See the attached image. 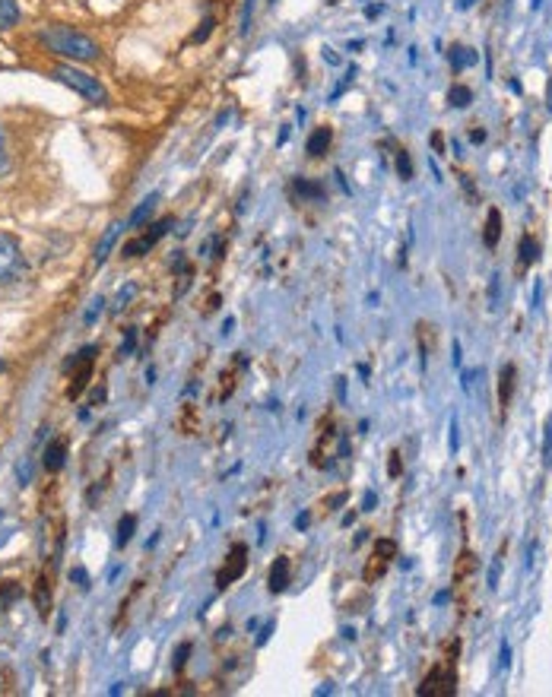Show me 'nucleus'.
<instances>
[{
  "mask_svg": "<svg viewBox=\"0 0 552 697\" xmlns=\"http://www.w3.org/2000/svg\"><path fill=\"white\" fill-rule=\"evenodd\" d=\"M308 523H311V514H298L296 517V529H305Z\"/></svg>",
  "mask_w": 552,
  "mask_h": 697,
  "instance_id": "nucleus-40",
  "label": "nucleus"
},
{
  "mask_svg": "<svg viewBox=\"0 0 552 697\" xmlns=\"http://www.w3.org/2000/svg\"><path fill=\"white\" fill-rule=\"evenodd\" d=\"M375 555H381V558H388L390 561V558L397 555V542L394 539H378L375 542Z\"/></svg>",
  "mask_w": 552,
  "mask_h": 697,
  "instance_id": "nucleus-25",
  "label": "nucleus"
},
{
  "mask_svg": "<svg viewBox=\"0 0 552 697\" xmlns=\"http://www.w3.org/2000/svg\"><path fill=\"white\" fill-rule=\"evenodd\" d=\"M251 10H254V0H247V3H245V25H241V32H247V23H251Z\"/></svg>",
  "mask_w": 552,
  "mask_h": 697,
  "instance_id": "nucleus-39",
  "label": "nucleus"
},
{
  "mask_svg": "<svg viewBox=\"0 0 552 697\" xmlns=\"http://www.w3.org/2000/svg\"><path fill=\"white\" fill-rule=\"evenodd\" d=\"M470 99H473V92L467 89V86H454V89H451V105L467 108V105H470Z\"/></svg>",
  "mask_w": 552,
  "mask_h": 697,
  "instance_id": "nucleus-23",
  "label": "nucleus"
},
{
  "mask_svg": "<svg viewBox=\"0 0 552 697\" xmlns=\"http://www.w3.org/2000/svg\"><path fill=\"white\" fill-rule=\"evenodd\" d=\"M168 229H172V219L156 222V225H153V231H146V235H140V238L127 241L121 254H124V257H143V254H149V251H153V247L159 244V238H162V235H165Z\"/></svg>",
  "mask_w": 552,
  "mask_h": 697,
  "instance_id": "nucleus-5",
  "label": "nucleus"
},
{
  "mask_svg": "<svg viewBox=\"0 0 552 697\" xmlns=\"http://www.w3.org/2000/svg\"><path fill=\"white\" fill-rule=\"evenodd\" d=\"M54 76H58L64 86H70L74 92H80L82 99L92 102V105H105V102H108V92H105V86L99 82V76L86 73V70H80V67L60 64L58 70H54Z\"/></svg>",
  "mask_w": 552,
  "mask_h": 697,
  "instance_id": "nucleus-2",
  "label": "nucleus"
},
{
  "mask_svg": "<svg viewBox=\"0 0 552 697\" xmlns=\"http://www.w3.org/2000/svg\"><path fill=\"white\" fill-rule=\"evenodd\" d=\"M245 567H247V545L245 542H235L229 549V555H225V564L219 567V574H216V586H219V590L232 586V583L245 574Z\"/></svg>",
  "mask_w": 552,
  "mask_h": 697,
  "instance_id": "nucleus-4",
  "label": "nucleus"
},
{
  "mask_svg": "<svg viewBox=\"0 0 552 697\" xmlns=\"http://www.w3.org/2000/svg\"><path fill=\"white\" fill-rule=\"evenodd\" d=\"M498 656H502V669H508V663H511V650H508V643H502V653H498Z\"/></svg>",
  "mask_w": 552,
  "mask_h": 697,
  "instance_id": "nucleus-38",
  "label": "nucleus"
},
{
  "mask_svg": "<svg viewBox=\"0 0 552 697\" xmlns=\"http://www.w3.org/2000/svg\"><path fill=\"white\" fill-rule=\"evenodd\" d=\"M498 235H502V213H498V209H489V219H486V244L495 247V244H498Z\"/></svg>",
  "mask_w": 552,
  "mask_h": 697,
  "instance_id": "nucleus-18",
  "label": "nucleus"
},
{
  "mask_svg": "<svg viewBox=\"0 0 552 697\" xmlns=\"http://www.w3.org/2000/svg\"><path fill=\"white\" fill-rule=\"evenodd\" d=\"M419 691H422V694H451V691H454V678H451V675H441L435 669L429 678L422 681Z\"/></svg>",
  "mask_w": 552,
  "mask_h": 697,
  "instance_id": "nucleus-9",
  "label": "nucleus"
},
{
  "mask_svg": "<svg viewBox=\"0 0 552 697\" xmlns=\"http://www.w3.org/2000/svg\"><path fill=\"white\" fill-rule=\"evenodd\" d=\"M397 168H400V178H404V181L412 178V162H410V156H406V149L397 156Z\"/></svg>",
  "mask_w": 552,
  "mask_h": 697,
  "instance_id": "nucleus-29",
  "label": "nucleus"
},
{
  "mask_svg": "<svg viewBox=\"0 0 552 697\" xmlns=\"http://www.w3.org/2000/svg\"><path fill=\"white\" fill-rule=\"evenodd\" d=\"M89 378H92V361H89V365H80V368H74V380H70V387H67V396H70V400H76V396L86 390Z\"/></svg>",
  "mask_w": 552,
  "mask_h": 697,
  "instance_id": "nucleus-13",
  "label": "nucleus"
},
{
  "mask_svg": "<svg viewBox=\"0 0 552 697\" xmlns=\"http://www.w3.org/2000/svg\"><path fill=\"white\" fill-rule=\"evenodd\" d=\"M543 463L552 466V415L546 418V435H543Z\"/></svg>",
  "mask_w": 552,
  "mask_h": 697,
  "instance_id": "nucleus-24",
  "label": "nucleus"
},
{
  "mask_svg": "<svg viewBox=\"0 0 552 697\" xmlns=\"http://www.w3.org/2000/svg\"><path fill=\"white\" fill-rule=\"evenodd\" d=\"M38 41L48 51L67 58L70 64L99 58V45H96L89 35H82L80 29H70V25H48V29H41L38 32Z\"/></svg>",
  "mask_w": 552,
  "mask_h": 697,
  "instance_id": "nucleus-1",
  "label": "nucleus"
},
{
  "mask_svg": "<svg viewBox=\"0 0 552 697\" xmlns=\"http://www.w3.org/2000/svg\"><path fill=\"white\" fill-rule=\"evenodd\" d=\"M362 507H365V510H371V507H375V492H365V501H362Z\"/></svg>",
  "mask_w": 552,
  "mask_h": 697,
  "instance_id": "nucleus-42",
  "label": "nucleus"
},
{
  "mask_svg": "<svg viewBox=\"0 0 552 697\" xmlns=\"http://www.w3.org/2000/svg\"><path fill=\"white\" fill-rule=\"evenodd\" d=\"M23 270H25V263H23V247H19V241L13 238L10 231H0V286L16 282Z\"/></svg>",
  "mask_w": 552,
  "mask_h": 697,
  "instance_id": "nucleus-3",
  "label": "nucleus"
},
{
  "mask_svg": "<svg viewBox=\"0 0 552 697\" xmlns=\"http://www.w3.org/2000/svg\"><path fill=\"white\" fill-rule=\"evenodd\" d=\"M19 23V3L16 0H0V32H7Z\"/></svg>",
  "mask_w": 552,
  "mask_h": 697,
  "instance_id": "nucleus-14",
  "label": "nucleus"
},
{
  "mask_svg": "<svg viewBox=\"0 0 552 697\" xmlns=\"http://www.w3.org/2000/svg\"><path fill=\"white\" fill-rule=\"evenodd\" d=\"M511 393H514V365H505V368H502V387H498L502 406H508V402H511Z\"/></svg>",
  "mask_w": 552,
  "mask_h": 697,
  "instance_id": "nucleus-19",
  "label": "nucleus"
},
{
  "mask_svg": "<svg viewBox=\"0 0 552 697\" xmlns=\"http://www.w3.org/2000/svg\"><path fill=\"white\" fill-rule=\"evenodd\" d=\"M536 251H540V244H536L533 238H524L520 241V263L527 266V263H533L536 260Z\"/></svg>",
  "mask_w": 552,
  "mask_h": 697,
  "instance_id": "nucleus-21",
  "label": "nucleus"
},
{
  "mask_svg": "<svg viewBox=\"0 0 552 697\" xmlns=\"http://www.w3.org/2000/svg\"><path fill=\"white\" fill-rule=\"evenodd\" d=\"M289 577H292V564H289V558L286 555H280L276 561H273V567H270V593H283L289 586Z\"/></svg>",
  "mask_w": 552,
  "mask_h": 697,
  "instance_id": "nucleus-7",
  "label": "nucleus"
},
{
  "mask_svg": "<svg viewBox=\"0 0 552 697\" xmlns=\"http://www.w3.org/2000/svg\"><path fill=\"white\" fill-rule=\"evenodd\" d=\"M133 529H137V517H133V514H124V517L118 520V536H115V542L121 549L133 539Z\"/></svg>",
  "mask_w": 552,
  "mask_h": 697,
  "instance_id": "nucleus-17",
  "label": "nucleus"
},
{
  "mask_svg": "<svg viewBox=\"0 0 552 697\" xmlns=\"http://www.w3.org/2000/svg\"><path fill=\"white\" fill-rule=\"evenodd\" d=\"M124 231V222H111L105 229V235L99 238V244H96V254H92V263L96 266H102V263L108 260V254H111V247H115V241H118V235Z\"/></svg>",
  "mask_w": 552,
  "mask_h": 697,
  "instance_id": "nucleus-6",
  "label": "nucleus"
},
{
  "mask_svg": "<svg viewBox=\"0 0 552 697\" xmlns=\"http://www.w3.org/2000/svg\"><path fill=\"white\" fill-rule=\"evenodd\" d=\"M102 311H105V298H92L86 314H82V323H96V317H102Z\"/></svg>",
  "mask_w": 552,
  "mask_h": 697,
  "instance_id": "nucleus-22",
  "label": "nucleus"
},
{
  "mask_svg": "<svg viewBox=\"0 0 552 697\" xmlns=\"http://www.w3.org/2000/svg\"><path fill=\"white\" fill-rule=\"evenodd\" d=\"M324 60H327V64H340V58H337V54H333V51H330V48L324 51Z\"/></svg>",
  "mask_w": 552,
  "mask_h": 697,
  "instance_id": "nucleus-43",
  "label": "nucleus"
},
{
  "mask_svg": "<svg viewBox=\"0 0 552 697\" xmlns=\"http://www.w3.org/2000/svg\"><path fill=\"white\" fill-rule=\"evenodd\" d=\"M239 371H245V355L235 352V358H232V365L223 371V396H232V390H235V384H239Z\"/></svg>",
  "mask_w": 552,
  "mask_h": 697,
  "instance_id": "nucleus-12",
  "label": "nucleus"
},
{
  "mask_svg": "<svg viewBox=\"0 0 552 697\" xmlns=\"http://www.w3.org/2000/svg\"><path fill=\"white\" fill-rule=\"evenodd\" d=\"M190 650H194V647H190L188 640H184L181 647L175 650V656H172V665H175V669H184V663H188V656H190Z\"/></svg>",
  "mask_w": 552,
  "mask_h": 697,
  "instance_id": "nucleus-27",
  "label": "nucleus"
},
{
  "mask_svg": "<svg viewBox=\"0 0 552 697\" xmlns=\"http://www.w3.org/2000/svg\"><path fill=\"white\" fill-rule=\"evenodd\" d=\"M378 13H384V7H381V3H378V7H375V3H371V7L365 10V16H368V19H375V16H378Z\"/></svg>",
  "mask_w": 552,
  "mask_h": 697,
  "instance_id": "nucleus-41",
  "label": "nucleus"
},
{
  "mask_svg": "<svg viewBox=\"0 0 552 697\" xmlns=\"http://www.w3.org/2000/svg\"><path fill=\"white\" fill-rule=\"evenodd\" d=\"M7 168V137H3V130H0V172Z\"/></svg>",
  "mask_w": 552,
  "mask_h": 697,
  "instance_id": "nucleus-37",
  "label": "nucleus"
},
{
  "mask_svg": "<svg viewBox=\"0 0 552 697\" xmlns=\"http://www.w3.org/2000/svg\"><path fill=\"white\" fill-rule=\"evenodd\" d=\"M35 606H38V615L41 618H48V612H51V586H48V580L45 577H38V583H35Z\"/></svg>",
  "mask_w": 552,
  "mask_h": 697,
  "instance_id": "nucleus-15",
  "label": "nucleus"
},
{
  "mask_svg": "<svg viewBox=\"0 0 552 697\" xmlns=\"http://www.w3.org/2000/svg\"><path fill=\"white\" fill-rule=\"evenodd\" d=\"M270 634H273V621H267L264 628H261V634H257V647H264L267 640H270Z\"/></svg>",
  "mask_w": 552,
  "mask_h": 697,
  "instance_id": "nucleus-35",
  "label": "nucleus"
},
{
  "mask_svg": "<svg viewBox=\"0 0 552 697\" xmlns=\"http://www.w3.org/2000/svg\"><path fill=\"white\" fill-rule=\"evenodd\" d=\"M467 7H473V0H461V10H467Z\"/></svg>",
  "mask_w": 552,
  "mask_h": 697,
  "instance_id": "nucleus-46",
  "label": "nucleus"
},
{
  "mask_svg": "<svg viewBox=\"0 0 552 697\" xmlns=\"http://www.w3.org/2000/svg\"><path fill=\"white\" fill-rule=\"evenodd\" d=\"M67 463V441H51L45 447V457H41V466L48 472H60Z\"/></svg>",
  "mask_w": 552,
  "mask_h": 697,
  "instance_id": "nucleus-8",
  "label": "nucleus"
},
{
  "mask_svg": "<svg viewBox=\"0 0 552 697\" xmlns=\"http://www.w3.org/2000/svg\"><path fill=\"white\" fill-rule=\"evenodd\" d=\"M70 580H74V583H76V586H80L82 593L89 590V574H86V567H80V564H76L74 571H70Z\"/></svg>",
  "mask_w": 552,
  "mask_h": 697,
  "instance_id": "nucleus-28",
  "label": "nucleus"
},
{
  "mask_svg": "<svg viewBox=\"0 0 552 697\" xmlns=\"http://www.w3.org/2000/svg\"><path fill=\"white\" fill-rule=\"evenodd\" d=\"M502 558H505V551H498V558H495L492 567H489V590L498 586V577H502Z\"/></svg>",
  "mask_w": 552,
  "mask_h": 697,
  "instance_id": "nucleus-26",
  "label": "nucleus"
},
{
  "mask_svg": "<svg viewBox=\"0 0 552 697\" xmlns=\"http://www.w3.org/2000/svg\"><path fill=\"white\" fill-rule=\"evenodd\" d=\"M330 139H333V133H330V127H318V130H314L311 137H308V143H305L308 156H311V159L324 156V152H327V146H330Z\"/></svg>",
  "mask_w": 552,
  "mask_h": 697,
  "instance_id": "nucleus-11",
  "label": "nucleus"
},
{
  "mask_svg": "<svg viewBox=\"0 0 552 697\" xmlns=\"http://www.w3.org/2000/svg\"><path fill=\"white\" fill-rule=\"evenodd\" d=\"M296 190L302 194V197H311V200H321V197H324V187H321V184H311V181H305V178H298V181H296Z\"/></svg>",
  "mask_w": 552,
  "mask_h": 697,
  "instance_id": "nucleus-20",
  "label": "nucleus"
},
{
  "mask_svg": "<svg viewBox=\"0 0 552 697\" xmlns=\"http://www.w3.org/2000/svg\"><path fill=\"white\" fill-rule=\"evenodd\" d=\"M3 368H7V365H3V361H0V371H3Z\"/></svg>",
  "mask_w": 552,
  "mask_h": 697,
  "instance_id": "nucleus-47",
  "label": "nucleus"
},
{
  "mask_svg": "<svg viewBox=\"0 0 552 697\" xmlns=\"http://www.w3.org/2000/svg\"><path fill=\"white\" fill-rule=\"evenodd\" d=\"M388 472H390V479H397L400 476V453H390V463H388Z\"/></svg>",
  "mask_w": 552,
  "mask_h": 697,
  "instance_id": "nucleus-34",
  "label": "nucleus"
},
{
  "mask_svg": "<svg viewBox=\"0 0 552 697\" xmlns=\"http://www.w3.org/2000/svg\"><path fill=\"white\" fill-rule=\"evenodd\" d=\"M210 32H213V19H203V25H200L197 32L190 35V41H194V45H200V41L210 38Z\"/></svg>",
  "mask_w": 552,
  "mask_h": 697,
  "instance_id": "nucleus-30",
  "label": "nucleus"
},
{
  "mask_svg": "<svg viewBox=\"0 0 552 697\" xmlns=\"http://www.w3.org/2000/svg\"><path fill=\"white\" fill-rule=\"evenodd\" d=\"M330 3H337V0H330Z\"/></svg>",
  "mask_w": 552,
  "mask_h": 697,
  "instance_id": "nucleus-48",
  "label": "nucleus"
},
{
  "mask_svg": "<svg viewBox=\"0 0 552 697\" xmlns=\"http://www.w3.org/2000/svg\"><path fill=\"white\" fill-rule=\"evenodd\" d=\"M451 450H457V422L451 425Z\"/></svg>",
  "mask_w": 552,
  "mask_h": 697,
  "instance_id": "nucleus-44",
  "label": "nucleus"
},
{
  "mask_svg": "<svg viewBox=\"0 0 552 697\" xmlns=\"http://www.w3.org/2000/svg\"><path fill=\"white\" fill-rule=\"evenodd\" d=\"M473 60H476V54H470L467 48H457V51H454V64H457V67H467V64H473Z\"/></svg>",
  "mask_w": 552,
  "mask_h": 697,
  "instance_id": "nucleus-32",
  "label": "nucleus"
},
{
  "mask_svg": "<svg viewBox=\"0 0 552 697\" xmlns=\"http://www.w3.org/2000/svg\"><path fill=\"white\" fill-rule=\"evenodd\" d=\"M133 345H137V327L127 330V336L121 343V355H133Z\"/></svg>",
  "mask_w": 552,
  "mask_h": 697,
  "instance_id": "nucleus-31",
  "label": "nucleus"
},
{
  "mask_svg": "<svg viewBox=\"0 0 552 697\" xmlns=\"http://www.w3.org/2000/svg\"><path fill=\"white\" fill-rule=\"evenodd\" d=\"M156 203H159V194H149L146 200H140V206L133 209L131 216H127V222H124V229H137V225H143V222L149 219V213L156 209Z\"/></svg>",
  "mask_w": 552,
  "mask_h": 697,
  "instance_id": "nucleus-10",
  "label": "nucleus"
},
{
  "mask_svg": "<svg viewBox=\"0 0 552 697\" xmlns=\"http://www.w3.org/2000/svg\"><path fill=\"white\" fill-rule=\"evenodd\" d=\"M486 139V130H473V143H483Z\"/></svg>",
  "mask_w": 552,
  "mask_h": 697,
  "instance_id": "nucleus-45",
  "label": "nucleus"
},
{
  "mask_svg": "<svg viewBox=\"0 0 552 697\" xmlns=\"http://www.w3.org/2000/svg\"><path fill=\"white\" fill-rule=\"evenodd\" d=\"M23 596V586L16 580H3L0 583V612H7V606H13Z\"/></svg>",
  "mask_w": 552,
  "mask_h": 697,
  "instance_id": "nucleus-16",
  "label": "nucleus"
},
{
  "mask_svg": "<svg viewBox=\"0 0 552 697\" xmlns=\"http://www.w3.org/2000/svg\"><path fill=\"white\" fill-rule=\"evenodd\" d=\"M137 295V286H127V288H121V292H118V304H115V311H121L124 304L131 301V298Z\"/></svg>",
  "mask_w": 552,
  "mask_h": 697,
  "instance_id": "nucleus-33",
  "label": "nucleus"
},
{
  "mask_svg": "<svg viewBox=\"0 0 552 697\" xmlns=\"http://www.w3.org/2000/svg\"><path fill=\"white\" fill-rule=\"evenodd\" d=\"M29 479H32V466H29V463H19V485H29Z\"/></svg>",
  "mask_w": 552,
  "mask_h": 697,
  "instance_id": "nucleus-36",
  "label": "nucleus"
}]
</instances>
